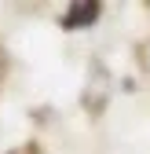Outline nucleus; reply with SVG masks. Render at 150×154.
<instances>
[{"label": "nucleus", "mask_w": 150, "mask_h": 154, "mask_svg": "<svg viewBox=\"0 0 150 154\" xmlns=\"http://www.w3.org/2000/svg\"><path fill=\"white\" fill-rule=\"evenodd\" d=\"M95 15H99V4H70L66 11V26H88V22H95Z\"/></svg>", "instance_id": "nucleus-1"}]
</instances>
